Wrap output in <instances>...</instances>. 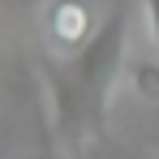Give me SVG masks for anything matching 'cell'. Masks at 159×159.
Listing matches in <instances>:
<instances>
[{
  "label": "cell",
  "instance_id": "1",
  "mask_svg": "<svg viewBox=\"0 0 159 159\" xmlns=\"http://www.w3.org/2000/svg\"><path fill=\"white\" fill-rule=\"evenodd\" d=\"M125 48H129V17H125V9H112L99 22L95 39L73 60H48L43 65L52 120L69 151H82L86 138H103L112 90L125 73V56H129Z\"/></svg>",
  "mask_w": 159,
  "mask_h": 159
},
{
  "label": "cell",
  "instance_id": "2",
  "mask_svg": "<svg viewBox=\"0 0 159 159\" xmlns=\"http://www.w3.org/2000/svg\"><path fill=\"white\" fill-rule=\"evenodd\" d=\"M43 30H48V48L56 52V60H73L99 30L95 4L90 0H52L43 13Z\"/></svg>",
  "mask_w": 159,
  "mask_h": 159
},
{
  "label": "cell",
  "instance_id": "3",
  "mask_svg": "<svg viewBox=\"0 0 159 159\" xmlns=\"http://www.w3.org/2000/svg\"><path fill=\"white\" fill-rule=\"evenodd\" d=\"M129 82L142 99L159 103V56H133L129 60Z\"/></svg>",
  "mask_w": 159,
  "mask_h": 159
},
{
  "label": "cell",
  "instance_id": "4",
  "mask_svg": "<svg viewBox=\"0 0 159 159\" xmlns=\"http://www.w3.org/2000/svg\"><path fill=\"white\" fill-rule=\"evenodd\" d=\"M146 4V26H151V39H155V48H159V0H142Z\"/></svg>",
  "mask_w": 159,
  "mask_h": 159
},
{
  "label": "cell",
  "instance_id": "5",
  "mask_svg": "<svg viewBox=\"0 0 159 159\" xmlns=\"http://www.w3.org/2000/svg\"><path fill=\"white\" fill-rule=\"evenodd\" d=\"M34 159H48V155H34Z\"/></svg>",
  "mask_w": 159,
  "mask_h": 159
},
{
  "label": "cell",
  "instance_id": "6",
  "mask_svg": "<svg viewBox=\"0 0 159 159\" xmlns=\"http://www.w3.org/2000/svg\"><path fill=\"white\" fill-rule=\"evenodd\" d=\"M48 159H52V155H48Z\"/></svg>",
  "mask_w": 159,
  "mask_h": 159
}]
</instances>
